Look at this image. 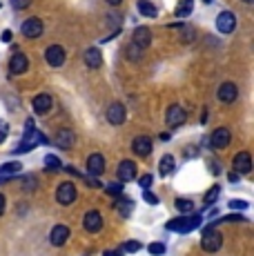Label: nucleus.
I'll return each instance as SVG.
<instances>
[{
	"label": "nucleus",
	"instance_id": "1",
	"mask_svg": "<svg viewBox=\"0 0 254 256\" xmlns=\"http://www.w3.org/2000/svg\"><path fill=\"white\" fill-rule=\"evenodd\" d=\"M201 214H194V216H183V218H174V220H170L165 228L170 230V232H183V234H188V232H192V230H196L198 225H201Z\"/></svg>",
	"mask_w": 254,
	"mask_h": 256
},
{
	"label": "nucleus",
	"instance_id": "2",
	"mask_svg": "<svg viewBox=\"0 0 254 256\" xmlns=\"http://www.w3.org/2000/svg\"><path fill=\"white\" fill-rule=\"evenodd\" d=\"M223 245V236L218 230H214V225H210V228L203 230V238H201V248L205 250V252H218Z\"/></svg>",
	"mask_w": 254,
	"mask_h": 256
},
{
	"label": "nucleus",
	"instance_id": "3",
	"mask_svg": "<svg viewBox=\"0 0 254 256\" xmlns=\"http://www.w3.org/2000/svg\"><path fill=\"white\" fill-rule=\"evenodd\" d=\"M47 142H50V140L45 138V134L32 130V132H25V138H22V142L18 145L16 152H29V150H34L36 145H47Z\"/></svg>",
	"mask_w": 254,
	"mask_h": 256
},
{
	"label": "nucleus",
	"instance_id": "4",
	"mask_svg": "<svg viewBox=\"0 0 254 256\" xmlns=\"http://www.w3.org/2000/svg\"><path fill=\"white\" fill-rule=\"evenodd\" d=\"M230 140H232V132H230L228 127H216V130L212 132V136H210L212 150H226L230 145Z\"/></svg>",
	"mask_w": 254,
	"mask_h": 256
},
{
	"label": "nucleus",
	"instance_id": "5",
	"mask_svg": "<svg viewBox=\"0 0 254 256\" xmlns=\"http://www.w3.org/2000/svg\"><path fill=\"white\" fill-rule=\"evenodd\" d=\"M76 196H78V190H76V185L74 183H60L58 185V190H56V200L60 205H72L76 200Z\"/></svg>",
	"mask_w": 254,
	"mask_h": 256
},
{
	"label": "nucleus",
	"instance_id": "6",
	"mask_svg": "<svg viewBox=\"0 0 254 256\" xmlns=\"http://www.w3.org/2000/svg\"><path fill=\"white\" fill-rule=\"evenodd\" d=\"M42 29H45V24H42L40 18H27V20L22 22V36L38 38V36H42Z\"/></svg>",
	"mask_w": 254,
	"mask_h": 256
},
{
	"label": "nucleus",
	"instance_id": "7",
	"mask_svg": "<svg viewBox=\"0 0 254 256\" xmlns=\"http://www.w3.org/2000/svg\"><path fill=\"white\" fill-rule=\"evenodd\" d=\"M45 60H47V65H50V67H62V62H65V49H62L60 45L47 47Z\"/></svg>",
	"mask_w": 254,
	"mask_h": 256
},
{
	"label": "nucleus",
	"instance_id": "8",
	"mask_svg": "<svg viewBox=\"0 0 254 256\" xmlns=\"http://www.w3.org/2000/svg\"><path fill=\"white\" fill-rule=\"evenodd\" d=\"M56 145L60 147V150H72V147L76 145L74 130H70V127H62V130H58L56 132Z\"/></svg>",
	"mask_w": 254,
	"mask_h": 256
},
{
	"label": "nucleus",
	"instance_id": "9",
	"mask_svg": "<svg viewBox=\"0 0 254 256\" xmlns=\"http://www.w3.org/2000/svg\"><path fill=\"white\" fill-rule=\"evenodd\" d=\"M125 116H127V112H125L123 102H112V105L107 107V120H110L112 125H123Z\"/></svg>",
	"mask_w": 254,
	"mask_h": 256
},
{
	"label": "nucleus",
	"instance_id": "10",
	"mask_svg": "<svg viewBox=\"0 0 254 256\" xmlns=\"http://www.w3.org/2000/svg\"><path fill=\"white\" fill-rule=\"evenodd\" d=\"M234 27H236V16H234L232 12L218 14V18H216V29L218 32L221 34H232Z\"/></svg>",
	"mask_w": 254,
	"mask_h": 256
},
{
	"label": "nucleus",
	"instance_id": "11",
	"mask_svg": "<svg viewBox=\"0 0 254 256\" xmlns=\"http://www.w3.org/2000/svg\"><path fill=\"white\" fill-rule=\"evenodd\" d=\"M82 225H85V230H87V232H92V234L100 232V230H102V216L96 210L87 212L85 218H82Z\"/></svg>",
	"mask_w": 254,
	"mask_h": 256
},
{
	"label": "nucleus",
	"instance_id": "12",
	"mask_svg": "<svg viewBox=\"0 0 254 256\" xmlns=\"http://www.w3.org/2000/svg\"><path fill=\"white\" fill-rule=\"evenodd\" d=\"M232 165H234V172H238V174H250V170H252V156L248 154V152H238V154L234 156Z\"/></svg>",
	"mask_w": 254,
	"mask_h": 256
},
{
	"label": "nucleus",
	"instance_id": "13",
	"mask_svg": "<svg viewBox=\"0 0 254 256\" xmlns=\"http://www.w3.org/2000/svg\"><path fill=\"white\" fill-rule=\"evenodd\" d=\"M29 67V58L25 56V54H14L12 60H9V72L14 74V76H18V74H25Z\"/></svg>",
	"mask_w": 254,
	"mask_h": 256
},
{
	"label": "nucleus",
	"instance_id": "14",
	"mask_svg": "<svg viewBox=\"0 0 254 256\" xmlns=\"http://www.w3.org/2000/svg\"><path fill=\"white\" fill-rule=\"evenodd\" d=\"M18 174H22V165L18 163V160H12V163H4L2 167H0V183L16 178Z\"/></svg>",
	"mask_w": 254,
	"mask_h": 256
},
{
	"label": "nucleus",
	"instance_id": "15",
	"mask_svg": "<svg viewBox=\"0 0 254 256\" xmlns=\"http://www.w3.org/2000/svg\"><path fill=\"white\" fill-rule=\"evenodd\" d=\"M132 150H134L136 156H143V158H148L150 152H152V138H148V136H136Z\"/></svg>",
	"mask_w": 254,
	"mask_h": 256
},
{
	"label": "nucleus",
	"instance_id": "16",
	"mask_svg": "<svg viewBox=\"0 0 254 256\" xmlns=\"http://www.w3.org/2000/svg\"><path fill=\"white\" fill-rule=\"evenodd\" d=\"M132 42H134L136 47H140L145 52V49L150 47V42H152V32H150L148 27H136L134 32V38H132Z\"/></svg>",
	"mask_w": 254,
	"mask_h": 256
},
{
	"label": "nucleus",
	"instance_id": "17",
	"mask_svg": "<svg viewBox=\"0 0 254 256\" xmlns=\"http://www.w3.org/2000/svg\"><path fill=\"white\" fill-rule=\"evenodd\" d=\"M67 238H70V228H67V225H54V230H52V234H50L52 245L60 248V245L67 243Z\"/></svg>",
	"mask_w": 254,
	"mask_h": 256
},
{
	"label": "nucleus",
	"instance_id": "18",
	"mask_svg": "<svg viewBox=\"0 0 254 256\" xmlns=\"http://www.w3.org/2000/svg\"><path fill=\"white\" fill-rule=\"evenodd\" d=\"M238 96V87L234 85V82H223L221 87H218V100L221 102H234Z\"/></svg>",
	"mask_w": 254,
	"mask_h": 256
},
{
	"label": "nucleus",
	"instance_id": "19",
	"mask_svg": "<svg viewBox=\"0 0 254 256\" xmlns=\"http://www.w3.org/2000/svg\"><path fill=\"white\" fill-rule=\"evenodd\" d=\"M87 172L94 176H100L105 172V158H102V154H90V158H87Z\"/></svg>",
	"mask_w": 254,
	"mask_h": 256
},
{
	"label": "nucleus",
	"instance_id": "20",
	"mask_svg": "<svg viewBox=\"0 0 254 256\" xmlns=\"http://www.w3.org/2000/svg\"><path fill=\"white\" fill-rule=\"evenodd\" d=\"M85 65L90 67V70H98L102 67V54L98 47H90L85 52Z\"/></svg>",
	"mask_w": 254,
	"mask_h": 256
},
{
	"label": "nucleus",
	"instance_id": "21",
	"mask_svg": "<svg viewBox=\"0 0 254 256\" xmlns=\"http://www.w3.org/2000/svg\"><path fill=\"white\" fill-rule=\"evenodd\" d=\"M118 178L123 180V183L134 180L136 178V163H132V160H123V163L118 165Z\"/></svg>",
	"mask_w": 254,
	"mask_h": 256
},
{
	"label": "nucleus",
	"instance_id": "22",
	"mask_svg": "<svg viewBox=\"0 0 254 256\" xmlns=\"http://www.w3.org/2000/svg\"><path fill=\"white\" fill-rule=\"evenodd\" d=\"M183 122H185L183 107H180V105H172L168 110V125L170 127H178V125H183Z\"/></svg>",
	"mask_w": 254,
	"mask_h": 256
},
{
	"label": "nucleus",
	"instance_id": "23",
	"mask_svg": "<svg viewBox=\"0 0 254 256\" xmlns=\"http://www.w3.org/2000/svg\"><path fill=\"white\" fill-rule=\"evenodd\" d=\"M50 110H52V96L50 94H38L34 98V112L36 114H47Z\"/></svg>",
	"mask_w": 254,
	"mask_h": 256
},
{
	"label": "nucleus",
	"instance_id": "24",
	"mask_svg": "<svg viewBox=\"0 0 254 256\" xmlns=\"http://www.w3.org/2000/svg\"><path fill=\"white\" fill-rule=\"evenodd\" d=\"M136 9H138V14H140V16H145V18H156V16H158L156 4L150 2V0H138V2H136Z\"/></svg>",
	"mask_w": 254,
	"mask_h": 256
},
{
	"label": "nucleus",
	"instance_id": "25",
	"mask_svg": "<svg viewBox=\"0 0 254 256\" xmlns=\"http://www.w3.org/2000/svg\"><path fill=\"white\" fill-rule=\"evenodd\" d=\"M174 167H176V165H174V156H170V154L163 156V158H160V163H158L160 176H163V178H165V176H170L174 172Z\"/></svg>",
	"mask_w": 254,
	"mask_h": 256
},
{
	"label": "nucleus",
	"instance_id": "26",
	"mask_svg": "<svg viewBox=\"0 0 254 256\" xmlns=\"http://www.w3.org/2000/svg\"><path fill=\"white\" fill-rule=\"evenodd\" d=\"M192 9H194V0H180V2L176 4V16L178 18H185V16H190L192 14Z\"/></svg>",
	"mask_w": 254,
	"mask_h": 256
},
{
	"label": "nucleus",
	"instance_id": "27",
	"mask_svg": "<svg viewBox=\"0 0 254 256\" xmlns=\"http://www.w3.org/2000/svg\"><path fill=\"white\" fill-rule=\"evenodd\" d=\"M60 167H62V163H60V158H58V156H54V154H47L45 156V170L58 172Z\"/></svg>",
	"mask_w": 254,
	"mask_h": 256
},
{
	"label": "nucleus",
	"instance_id": "28",
	"mask_svg": "<svg viewBox=\"0 0 254 256\" xmlns=\"http://www.w3.org/2000/svg\"><path fill=\"white\" fill-rule=\"evenodd\" d=\"M116 210L120 212V216H130L132 210H134V203H132V200H127V198H120L118 203H116Z\"/></svg>",
	"mask_w": 254,
	"mask_h": 256
},
{
	"label": "nucleus",
	"instance_id": "29",
	"mask_svg": "<svg viewBox=\"0 0 254 256\" xmlns=\"http://www.w3.org/2000/svg\"><path fill=\"white\" fill-rule=\"evenodd\" d=\"M125 56L130 58V60H140V58H143V49H140V47H136L134 42H132V45H127Z\"/></svg>",
	"mask_w": 254,
	"mask_h": 256
},
{
	"label": "nucleus",
	"instance_id": "30",
	"mask_svg": "<svg viewBox=\"0 0 254 256\" xmlns=\"http://www.w3.org/2000/svg\"><path fill=\"white\" fill-rule=\"evenodd\" d=\"M218 194H221V187L214 185L208 190V194H205V205H212L214 200H218Z\"/></svg>",
	"mask_w": 254,
	"mask_h": 256
},
{
	"label": "nucleus",
	"instance_id": "31",
	"mask_svg": "<svg viewBox=\"0 0 254 256\" xmlns=\"http://www.w3.org/2000/svg\"><path fill=\"white\" fill-rule=\"evenodd\" d=\"M176 210L183 212V214H190V212L194 210V203H192L190 198H178V200H176Z\"/></svg>",
	"mask_w": 254,
	"mask_h": 256
},
{
	"label": "nucleus",
	"instance_id": "32",
	"mask_svg": "<svg viewBox=\"0 0 254 256\" xmlns=\"http://www.w3.org/2000/svg\"><path fill=\"white\" fill-rule=\"evenodd\" d=\"M148 250H150V254H154V256L165 254V245L163 243H152V245H148Z\"/></svg>",
	"mask_w": 254,
	"mask_h": 256
},
{
	"label": "nucleus",
	"instance_id": "33",
	"mask_svg": "<svg viewBox=\"0 0 254 256\" xmlns=\"http://www.w3.org/2000/svg\"><path fill=\"white\" fill-rule=\"evenodd\" d=\"M120 192H123V185L120 183H110L107 185V194L110 196H120Z\"/></svg>",
	"mask_w": 254,
	"mask_h": 256
},
{
	"label": "nucleus",
	"instance_id": "34",
	"mask_svg": "<svg viewBox=\"0 0 254 256\" xmlns=\"http://www.w3.org/2000/svg\"><path fill=\"white\" fill-rule=\"evenodd\" d=\"M22 185H25V190L27 192H34V190H36V178H34V176H25V180H22Z\"/></svg>",
	"mask_w": 254,
	"mask_h": 256
},
{
	"label": "nucleus",
	"instance_id": "35",
	"mask_svg": "<svg viewBox=\"0 0 254 256\" xmlns=\"http://www.w3.org/2000/svg\"><path fill=\"white\" fill-rule=\"evenodd\" d=\"M138 250H140V243H138V240H127V243H125V252H132V254H134V252H138Z\"/></svg>",
	"mask_w": 254,
	"mask_h": 256
},
{
	"label": "nucleus",
	"instance_id": "36",
	"mask_svg": "<svg viewBox=\"0 0 254 256\" xmlns=\"http://www.w3.org/2000/svg\"><path fill=\"white\" fill-rule=\"evenodd\" d=\"M143 198H145V203H150V205H156V203H158V198H156L152 192H150V187L143 192Z\"/></svg>",
	"mask_w": 254,
	"mask_h": 256
},
{
	"label": "nucleus",
	"instance_id": "37",
	"mask_svg": "<svg viewBox=\"0 0 254 256\" xmlns=\"http://www.w3.org/2000/svg\"><path fill=\"white\" fill-rule=\"evenodd\" d=\"M32 4V0H12V7L14 9H27Z\"/></svg>",
	"mask_w": 254,
	"mask_h": 256
},
{
	"label": "nucleus",
	"instance_id": "38",
	"mask_svg": "<svg viewBox=\"0 0 254 256\" xmlns=\"http://www.w3.org/2000/svg\"><path fill=\"white\" fill-rule=\"evenodd\" d=\"M138 183H140V187H143V190H148L150 185H152V174H143L138 178Z\"/></svg>",
	"mask_w": 254,
	"mask_h": 256
},
{
	"label": "nucleus",
	"instance_id": "39",
	"mask_svg": "<svg viewBox=\"0 0 254 256\" xmlns=\"http://www.w3.org/2000/svg\"><path fill=\"white\" fill-rule=\"evenodd\" d=\"M248 200H230V210H246Z\"/></svg>",
	"mask_w": 254,
	"mask_h": 256
},
{
	"label": "nucleus",
	"instance_id": "40",
	"mask_svg": "<svg viewBox=\"0 0 254 256\" xmlns=\"http://www.w3.org/2000/svg\"><path fill=\"white\" fill-rule=\"evenodd\" d=\"M7 134H9V125L4 120H0V142L7 138Z\"/></svg>",
	"mask_w": 254,
	"mask_h": 256
},
{
	"label": "nucleus",
	"instance_id": "41",
	"mask_svg": "<svg viewBox=\"0 0 254 256\" xmlns=\"http://www.w3.org/2000/svg\"><path fill=\"white\" fill-rule=\"evenodd\" d=\"M192 38H194V29H185V38H183V40H185V42H190Z\"/></svg>",
	"mask_w": 254,
	"mask_h": 256
},
{
	"label": "nucleus",
	"instance_id": "42",
	"mask_svg": "<svg viewBox=\"0 0 254 256\" xmlns=\"http://www.w3.org/2000/svg\"><path fill=\"white\" fill-rule=\"evenodd\" d=\"M0 40H2V42H12V32H2Z\"/></svg>",
	"mask_w": 254,
	"mask_h": 256
},
{
	"label": "nucleus",
	"instance_id": "43",
	"mask_svg": "<svg viewBox=\"0 0 254 256\" xmlns=\"http://www.w3.org/2000/svg\"><path fill=\"white\" fill-rule=\"evenodd\" d=\"M4 208H7V200H4V196L0 194V216L4 214Z\"/></svg>",
	"mask_w": 254,
	"mask_h": 256
},
{
	"label": "nucleus",
	"instance_id": "44",
	"mask_svg": "<svg viewBox=\"0 0 254 256\" xmlns=\"http://www.w3.org/2000/svg\"><path fill=\"white\" fill-rule=\"evenodd\" d=\"M223 220H246L243 216H238V214H230V216H226Z\"/></svg>",
	"mask_w": 254,
	"mask_h": 256
},
{
	"label": "nucleus",
	"instance_id": "45",
	"mask_svg": "<svg viewBox=\"0 0 254 256\" xmlns=\"http://www.w3.org/2000/svg\"><path fill=\"white\" fill-rule=\"evenodd\" d=\"M105 2H107V4H112V7H118V4L123 2V0H105Z\"/></svg>",
	"mask_w": 254,
	"mask_h": 256
},
{
	"label": "nucleus",
	"instance_id": "46",
	"mask_svg": "<svg viewBox=\"0 0 254 256\" xmlns=\"http://www.w3.org/2000/svg\"><path fill=\"white\" fill-rule=\"evenodd\" d=\"M102 256H120V254H118V252H112V250H107V252L102 254Z\"/></svg>",
	"mask_w": 254,
	"mask_h": 256
},
{
	"label": "nucleus",
	"instance_id": "47",
	"mask_svg": "<svg viewBox=\"0 0 254 256\" xmlns=\"http://www.w3.org/2000/svg\"><path fill=\"white\" fill-rule=\"evenodd\" d=\"M243 2H254V0H243Z\"/></svg>",
	"mask_w": 254,
	"mask_h": 256
},
{
	"label": "nucleus",
	"instance_id": "48",
	"mask_svg": "<svg viewBox=\"0 0 254 256\" xmlns=\"http://www.w3.org/2000/svg\"><path fill=\"white\" fill-rule=\"evenodd\" d=\"M203 2H208V4H210V2H212V0H203Z\"/></svg>",
	"mask_w": 254,
	"mask_h": 256
}]
</instances>
